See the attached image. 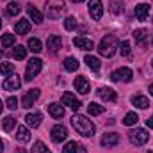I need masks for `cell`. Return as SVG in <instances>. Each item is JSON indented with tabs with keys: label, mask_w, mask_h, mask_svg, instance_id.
<instances>
[{
	"label": "cell",
	"mask_w": 153,
	"mask_h": 153,
	"mask_svg": "<svg viewBox=\"0 0 153 153\" xmlns=\"http://www.w3.org/2000/svg\"><path fill=\"white\" fill-rule=\"evenodd\" d=\"M50 134H52V141H53V143H62V141L68 137V130H66V126H62V125H55Z\"/></svg>",
	"instance_id": "cell-9"
},
{
	"label": "cell",
	"mask_w": 153,
	"mask_h": 153,
	"mask_svg": "<svg viewBox=\"0 0 153 153\" xmlns=\"http://www.w3.org/2000/svg\"><path fill=\"white\" fill-rule=\"evenodd\" d=\"M134 38H135V41H137V45L144 46V45H146V38H148V32L143 30V29H137V30L134 32Z\"/></svg>",
	"instance_id": "cell-26"
},
{
	"label": "cell",
	"mask_w": 153,
	"mask_h": 153,
	"mask_svg": "<svg viewBox=\"0 0 153 153\" xmlns=\"http://www.w3.org/2000/svg\"><path fill=\"white\" fill-rule=\"evenodd\" d=\"M73 45H75L76 48H80V50H85V52H89V50H93L94 48V45H93V41L87 38H75L73 39Z\"/></svg>",
	"instance_id": "cell-15"
},
{
	"label": "cell",
	"mask_w": 153,
	"mask_h": 153,
	"mask_svg": "<svg viewBox=\"0 0 153 153\" xmlns=\"http://www.w3.org/2000/svg\"><path fill=\"white\" fill-rule=\"evenodd\" d=\"M132 103H134L137 109H148V107H150V100H148L146 96H143V94L134 96V98H132Z\"/></svg>",
	"instance_id": "cell-22"
},
{
	"label": "cell",
	"mask_w": 153,
	"mask_h": 153,
	"mask_svg": "<svg viewBox=\"0 0 153 153\" xmlns=\"http://www.w3.org/2000/svg\"><path fill=\"white\" fill-rule=\"evenodd\" d=\"M71 2H75V4H80V2H84V0H71Z\"/></svg>",
	"instance_id": "cell-47"
},
{
	"label": "cell",
	"mask_w": 153,
	"mask_h": 153,
	"mask_svg": "<svg viewBox=\"0 0 153 153\" xmlns=\"http://www.w3.org/2000/svg\"><path fill=\"white\" fill-rule=\"evenodd\" d=\"M146 126H148V128H153V116L146 119Z\"/></svg>",
	"instance_id": "cell-42"
},
{
	"label": "cell",
	"mask_w": 153,
	"mask_h": 153,
	"mask_svg": "<svg viewBox=\"0 0 153 153\" xmlns=\"http://www.w3.org/2000/svg\"><path fill=\"white\" fill-rule=\"evenodd\" d=\"M32 153H50V150L46 148V144L43 141H36L34 148H32Z\"/></svg>",
	"instance_id": "cell-34"
},
{
	"label": "cell",
	"mask_w": 153,
	"mask_h": 153,
	"mask_svg": "<svg viewBox=\"0 0 153 153\" xmlns=\"http://www.w3.org/2000/svg\"><path fill=\"white\" fill-rule=\"evenodd\" d=\"M29 50H30L32 53H39V52L43 50L41 41H39L38 38H30V39H29Z\"/></svg>",
	"instance_id": "cell-27"
},
{
	"label": "cell",
	"mask_w": 153,
	"mask_h": 153,
	"mask_svg": "<svg viewBox=\"0 0 153 153\" xmlns=\"http://www.w3.org/2000/svg\"><path fill=\"white\" fill-rule=\"evenodd\" d=\"M98 96H100L103 102H116V100H117L116 91L111 89V87H102V89H98Z\"/></svg>",
	"instance_id": "cell-13"
},
{
	"label": "cell",
	"mask_w": 153,
	"mask_h": 153,
	"mask_svg": "<svg viewBox=\"0 0 153 153\" xmlns=\"http://www.w3.org/2000/svg\"><path fill=\"white\" fill-rule=\"evenodd\" d=\"M64 68H66V71H76L78 70V61H76L75 57H66Z\"/></svg>",
	"instance_id": "cell-28"
},
{
	"label": "cell",
	"mask_w": 153,
	"mask_h": 153,
	"mask_svg": "<svg viewBox=\"0 0 153 153\" xmlns=\"http://www.w3.org/2000/svg\"><path fill=\"white\" fill-rule=\"evenodd\" d=\"M103 111H105L103 105H98V103H89V107H87V112L91 116H100Z\"/></svg>",
	"instance_id": "cell-32"
},
{
	"label": "cell",
	"mask_w": 153,
	"mask_h": 153,
	"mask_svg": "<svg viewBox=\"0 0 153 153\" xmlns=\"http://www.w3.org/2000/svg\"><path fill=\"white\" fill-rule=\"evenodd\" d=\"M137 121H139V116L135 114V112H128V114L125 116V119H123V125L132 126V125H135Z\"/></svg>",
	"instance_id": "cell-33"
},
{
	"label": "cell",
	"mask_w": 153,
	"mask_h": 153,
	"mask_svg": "<svg viewBox=\"0 0 153 153\" xmlns=\"http://www.w3.org/2000/svg\"><path fill=\"white\" fill-rule=\"evenodd\" d=\"M46 46H48V50L52 52V53H55L59 48H62V38L61 36H48V39H46Z\"/></svg>",
	"instance_id": "cell-12"
},
{
	"label": "cell",
	"mask_w": 153,
	"mask_h": 153,
	"mask_svg": "<svg viewBox=\"0 0 153 153\" xmlns=\"http://www.w3.org/2000/svg\"><path fill=\"white\" fill-rule=\"evenodd\" d=\"M16 139H18L20 143H29V141H30V132H29V128H27V126H18V130H16Z\"/></svg>",
	"instance_id": "cell-23"
},
{
	"label": "cell",
	"mask_w": 153,
	"mask_h": 153,
	"mask_svg": "<svg viewBox=\"0 0 153 153\" xmlns=\"http://www.w3.org/2000/svg\"><path fill=\"white\" fill-rule=\"evenodd\" d=\"M16 153H25V152H23V150H22V148H20V150H18V152H16Z\"/></svg>",
	"instance_id": "cell-48"
},
{
	"label": "cell",
	"mask_w": 153,
	"mask_h": 153,
	"mask_svg": "<svg viewBox=\"0 0 153 153\" xmlns=\"http://www.w3.org/2000/svg\"><path fill=\"white\" fill-rule=\"evenodd\" d=\"M89 14L93 20H100L103 14V5L102 0H89Z\"/></svg>",
	"instance_id": "cell-7"
},
{
	"label": "cell",
	"mask_w": 153,
	"mask_h": 153,
	"mask_svg": "<svg viewBox=\"0 0 153 153\" xmlns=\"http://www.w3.org/2000/svg\"><path fill=\"white\" fill-rule=\"evenodd\" d=\"M117 143H119V135L117 134H105L102 137V146L103 148H112Z\"/></svg>",
	"instance_id": "cell-17"
},
{
	"label": "cell",
	"mask_w": 153,
	"mask_h": 153,
	"mask_svg": "<svg viewBox=\"0 0 153 153\" xmlns=\"http://www.w3.org/2000/svg\"><path fill=\"white\" fill-rule=\"evenodd\" d=\"M73 85H75V89L80 94H87V93H89V82H87L85 76H76L75 82H73Z\"/></svg>",
	"instance_id": "cell-14"
},
{
	"label": "cell",
	"mask_w": 153,
	"mask_h": 153,
	"mask_svg": "<svg viewBox=\"0 0 153 153\" xmlns=\"http://www.w3.org/2000/svg\"><path fill=\"white\" fill-rule=\"evenodd\" d=\"M130 52H132V48H130V41H121V45H119V53H121L123 57H128Z\"/></svg>",
	"instance_id": "cell-35"
},
{
	"label": "cell",
	"mask_w": 153,
	"mask_h": 153,
	"mask_svg": "<svg viewBox=\"0 0 153 153\" xmlns=\"http://www.w3.org/2000/svg\"><path fill=\"white\" fill-rule=\"evenodd\" d=\"M117 48H119V41H117V38L114 34H107L98 45V52L103 57H112L117 52Z\"/></svg>",
	"instance_id": "cell-2"
},
{
	"label": "cell",
	"mask_w": 153,
	"mask_h": 153,
	"mask_svg": "<svg viewBox=\"0 0 153 153\" xmlns=\"http://www.w3.org/2000/svg\"><path fill=\"white\" fill-rule=\"evenodd\" d=\"M38 98H39V89H30V91H27V93H25V96L22 98V107L30 109Z\"/></svg>",
	"instance_id": "cell-8"
},
{
	"label": "cell",
	"mask_w": 153,
	"mask_h": 153,
	"mask_svg": "<svg viewBox=\"0 0 153 153\" xmlns=\"http://www.w3.org/2000/svg\"><path fill=\"white\" fill-rule=\"evenodd\" d=\"M112 80H121V82H130L132 78H134V73H132V70L130 68H119L117 71H114L112 75H111Z\"/></svg>",
	"instance_id": "cell-10"
},
{
	"label": "cell",
	"mask_w": 153,
	"mask_h": 153,
	"mask_svg": "<svg viewBox=\"0 0 153 153\" xmlns=\"http://www.w3.org/2000/svg\"><path fill=\"white\" fill-rule=\"evenodd\" d=\"M2 109H4V103H2V100H0V114H2Z\"/></svg>",
	"instance_id": "cell-44"
},
{
	"label": "cell",
	"mask_w": 153,
	"mask_h": 153,
	"mask_svg": "<svg viewBox=\"0 0 153 153\" xmlns=\"http://www.w3.org/2000/svg\"><path fill=\"white\" fill-rule=\"evenodd\" d=\"M64 29H66V30H75L76 29V18L75 16H68V18L64 20Z\"/></svg>",
	"instance_id": "cell-36"
},
{
	"label": "cell",
	"mask_w": 153,
	"mask_h": 153,
	"mask_svg": "<svg viewBox=\"0 0 153 153\" xmlns=\"http://www.w3.org/2000/svg\"><path fill=\"white\" fill-rule=\"evenodd\" d=\"M20 11H22V5L18 2H9L7 4V14L9 16H16V14H20Z\"/></svg>",
	"instance_id": "cell-29"
},
{
	"label": "cell",
	"mask_w": 153,
	"mask_h": 153,
	"mask_svg": "<svg viewBox=\"0 0 153 153\" xmlns=\"http://www.w3.org/2000/svg\"><path fill=\"white\" fill-rule=\"evenodd\" d=\"M48 112H50V116H52L53 119H61V117L64 116V107L59 105V103H50V105H48Z\"/></svg>",
	"instance_id": "cell-19"
},
{
	"label": "cell",
	"mask_w": 153,
	"mask_h": 153,
	"mask_svg": "<svg viewBox=\"0 0 153 153\" xmlns=\"http://www.w3.org/2000/svg\"><path fill=\"white\" fill-rule=\"evenodd\" d=\"M71 125H73V128H75L76 132H78L80 135H84V137H93L94 132H96L94 123H93L91 119H87L85 116H82V114L73 116V117H71Z\"/></svg>",
	"instance_id": "cell-1"
},
{
	"label": "cell",
	"mask_w": 153,
	"mask_h": 153,
	"mask_svg": "<svg viewBox=\"0 0 153 153\" xmlns=\"http://www.w3.org/2000/svg\"><path fill=\"white\" fill-rule=\"evenodd\" d=\"M75 153H87V150H85V146L78 144V146H76V152H75Z\"/></svg>",
	"instance_id": "cell-41"
},
{
	"label": "cell",
	"mask_w": 153,
	"mask_h": 153,
	"mask_svg": "<svg viewBox=\"0 0 153 153\" xmlns=\"http://www.w3.org/2000/svg\"><path fill=\"white\" fill-rule=\"evenodd\" d=\"M14 32L20 34V36H22V34H29V32H30V22L20 18V22H16V25H14Z\"/></svg>",
	"instance_id": "cell-18"
},
{
	"label": "cell",
	"mask_w": 153,
	"mask_h": 153,
	"mask_svg": "<svg viewBox=\"0 0 153 153\" xmlns=\"http://www.w3.org/2000/svg\"><path fill=\"white\" fill-rule=\"evenodd\" d=\"M152 22H153V18H152Z\"/></svg>",
	"instance_id": "cell-52"
},
{
	"label": "cell",
	"mask_w": 153,
	"mask_h": 153,
	"mask_svg": "<svg viewBox=\"0 0 153 153\" xmlns=\"http://www.w3.org/2000/svg\"><path fill=\"white\" fill-rule=\"evenodd\" d=\"M14 125H16V119H14L13 116H7V117L2 121V128H4L5 132H11V130L14 128Z\"/></svg>",
	"instance_id": "cell-30"
},
{
	"label": "cell",
	"mask_w": 153,
	"mask_h": 153,
	"mask_svg": "<svg viewBox=\"0 0 153 153\" xmlns=\"http://www.w3.org/2000/svg\"><path fill=\"white\" fill-rule=\"evenodd\" d=\"M148 139H150V134H148L144 128H135V130L130 132V143L135 144V146H143V144H146Z\"/></svg>",
	"instance_id": "cell-5"
},
{
	"label": "cell",
	"mask_w": 153,
	"mask_h": 153,
	"mask_svg": "<svg viewBox=\"0 0 153 153\" xmlns=\"http://www.w3.org/2000/svg\"><path fill=\"white\" fill-rule=\"evenodd\" d=\"M2 57H4V50L0 48V59H2Z\"/></svg>",
	"instance_id": "cell-45"
},
{
	"label": "cell",
	"mask_w": 153,
	"mask_h": 153,
	"mask_svg": "<svg viewBox=\"0 0 153 153\" xmlns=\"http://www.w3.org/2000/svg\"><path fill=\"white\" fill-rule=\"evenodd\" d=\"M13 70H14V66H13L11 62H2V64H0V73H2V75L9 76L13 73Z\"/></svg>",
	"instance_id": "cell-37"
},
{
	"label": "cell",
	"mask_w": 153,
	"mask_h": 153,
	"mask_svg": "<svg viewBox=\"0 0 153 153\" xmlns=\"http://www.w3.org/2000/svg\"><path fill=\"white\" fill-rule=\"evenodd\" d=\"M25 55H27V48H25V46H22V45H16V46L13 48V57H14L16 61H22V59H25Z\"/></svg>",
	"instance_id": "cell-25"
},
{
	"label": "cell",
	"mask_w": 153,
	"mask_h": 153,
	"mask_svg": "<svg viewBox=\"0 0 153 153\" xmlns=\"http://www.w3.org/2000/svg\"><path fill=\"white\" fill-rule=\"evenodd\" d=\"M4 152V141H2V139H0V153Z\"/></svg>",
	"instance_id": "cell-43"
},
{
	"label": "cell",
	"mask_w": 153,
	"mask_h": 153,
	"mask_svg": "<svg viewBox=\"0 0 153 153\" xmlns=\"http://www.w3.org/2000/svg\"><path fill=\"white\" fill-rule=\"evenodd\" d=\"M5 105L11 109V111H14L16 107H18V100L14 98V96H11V98H7V102H5Z\"/></svg>",
	"instance_id": "cell-40"
},
{
	"label": "cell",
	"mask_w": 153,
	"mask_h": 153,
	"mask_svg": "<svg viewBox=\"0 0 153 153\" xmlns=\"http://www.w3.org/2000/svg\"><path fill=\"white\" fill-rule=\"evenodd\" d=\"M85 64L93 70V71H100V68H102V62H100V59L98 57H94V55H85Z\"/></svg>",
	"instance_id": "cell-21"
},
{
	"label": "cell",
	"mask_w": 153,
	"mask_h": 153,
	"mask_svg": "<svg viewBox=\"0 0 153 153\" xmlns=\"http://www.w3.org/2000/svg\"><path fill=\"white\" fill-rule=\"evenodd\" d=\"M148 153H153V152H148Z\"/></svg>",
	"instance_id": "cell-51"
},
{
	"label": "cell",
	"mask_w": 153,
	"mask_h": 153,
	"mask_svg": "<svg viewBox=\"0 0 153 153\" xmlns=\"http://www.w3.org/2000/svg\"><path fill=\"white\" fill-rule=\"evenodd\" d=\"M76 146H78V144H76L75 141H70V143L62 148V153H75L76 152Z\"/></svg>",
	"instance_id": "cell-39"
},
{
	"label": "cell",
	"mask_w": 153,
	"mask_h": 153,
	"mask_svg": "<svg viewBox=\"0 0 153 153\" xmlns=\"http://www.w3.org/2000/svg\"><path fill=\"white\" fill-rule=\"evenodd\" d=\"M62 105H68L70 109H73V111H78L82 103L76 100V96L73 94V93H64V94H62Z\"/></svg>",
	"instance_id": "cell-11"
},
{
	"label": "cell",
	"mask_w": 153,
	"mask_h": 153,
	"mask_svg": "<svg viewBox=\"0 0 153 153\" xmlns=\"http://www.w3.org/2000/svg\"><path fill=\"white\" fill-rule=\"evenodd\" d=\"M152 66H153V61H152Z\"/></svg>",
	"instance_id": "cell-50"
},
{
	"label": "cell",
	"mask_w": 153,
	"mask_h": 153,
	"mask_svg": "<svg viewBox=\"0 0 153 153\" xmlns=\"http://www.w3.org/2000/svg\"><path fill=\"white\" fill-rule=\"evenodd\" d=\"M45 9H46V16L50 20H59L62 16V13L66 11V4H64V0H48Z\"/></svg>",
	"instance_id": "cell-3"
},
{
	"label": "cell",
	"mask_w": 153,
	"mask_h": 153,
	"mask_svg": "<svg viewBox=\"0 0 153 153\" xmlns=\"http://www.w3.org/2000/svg\"><path fill=\"white\" fill-rule=\"evenodd\" d=\"M20 87H22V78H20V75L11 73L9 76H5V80H4V89L5 91H16Z\"/></svg>",
	"instance_id": "cell-6"
},
{
	"label": "cell",
	"mask_w": 153,
	"mask_h": 153,
	"mask_svg": "<svg viewBox=\"0 0 153 153\" xmlns=\"http://www.w3.org/2000/svg\"><path fill=\"white\" fill-rule=\"evenodd\" d=\"M41 68H43V61L38 57H32L29 62H27V70H25V80H32L34 76H38L41 73Z\"/></svg>",
	"instance_id": "cell-4"
},
{
	"label": "cell",
	"mask_w": 153,
	"mask_h": 153,
	"mask_svg": "<svg viewBox=\"0 0 153 153\" xmlns=\"http://www.w3.org/2000/svg\"><path fill=\"white\" fill-rule=\"evenodd\" d=\"M135 18L139 20V22H144L146 18H148V13H150V5L148 4H139V5H135Z\"/></svg>",
	"instance_id": "cell-16"
},
{
	"label": "cell",
	"mask_w": 153,
	"mask_h": 153,
	"mask_svg": "<svg viewBox=\"0 0 153 153\" xmlns=\"http://www.w3.org/2000/svg\"><path fill=\"white\" fill-rule=\"evenodd\" d=\"M14 41H16V39H14V34H7V32H5V34L0 38V43H2V46H5V48L13 46V45H14Z\"/></svg>",
	"instance_id": "cell-31"
},
{
	"label": "cell",
	"mask_w": 153,
	"mask_h": 153,
	"mask_svg": "<svg viewBox=\"0 0 153 153\" xmlns=\"http://www.w3.org/2000/svg\"><path fill=\"white\" fill-rule=\"evenodd\" d=\"M25 121H27V125L30 128H38L39 125H41V114L39 112H29V114L25 116Z\"/></svg>",
	"instance_id": "cell-20"
},
{
	"label": "cell",
	"mask_w": 153,
	"mask_h": 153,
	"mask_svg": "<svg viewBox=\"0 0 153 153\" xmlns=\"http://www.w3.org/2000/svg\"><path fill=\"white\" fill-rule=\"evenodd\" d=\"M0 29H2V20H0Z\"/></svg>",
	"instance_id": "cell-49"
},
{
	"label": "cell",
	"mask_w": 153,
	"mask_h": 153,
	"mask_svg": "<svg viewBox=\"0 0 153 153\" xmlns=\"http://www.w3.org/2000/svg\"><path fill=\"white\" fill-rule=\"evenodd\" d=\"M27 13H29V18H30L34 23H38V25H39V23L43 22V14L39 13L34 5H27Z\"/></svg>",
	"instance_id": "cell-24"
},
{
	"label": "cell",
	"mask_w": 153,
	"mask_h": 153,
	"mask_svg": "<svg viewBox=\"0 0 153 153\" xmlns=\"http://www.w3.org/2000/svg\"><path fill=\"white\" fill-rule=\"evenodd\" d=\"M109 9H111L112 14H121L123 13V4L121 2H111V7Z\"/></svg>",
	"instance_id": "cell-38"
},
{
	"label": "cell",
	"mask_w": 153,
	"mask_h": 153,
	"mask_svg": "<svg viewBox=\"0 0 153 153\" xmlns=\"http://www.w3.org/2000/svg\"><path fill=\"white\" fill-rule=\"evenodd\" d=\"M150 93L153 94V84H150Z\"/></svg>",
	"instance_id": "cell-46"
}]
</instances>
